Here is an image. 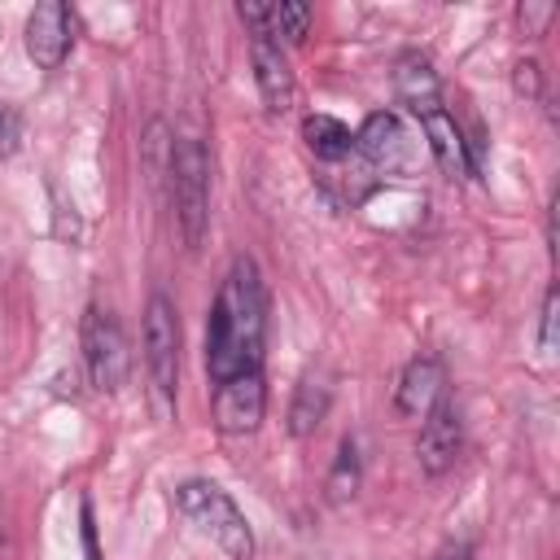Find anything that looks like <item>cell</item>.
Masks as SVG:
<instances>
[{
	"label": "cell",
	"mask_w": 560,
	"mask_h": 560,
	"mask_svg": "<svg viewBox=\"0 0 560 560\" xmlns=\"http://www.w3.org/2000/svg\"><path fill=\"white\" fill-rule=\"evenodd\" d=\"M267 346V289L254 258H232L219 298L206 319V372L210 381H228L236 372H254Z\"/></svg>",
	"instance_id": "6da1fadb"
},
{
	"label": "cell",
	"mask_w": 560,
	"mask_h": 560,
	"mask_svg": "<svg viewBox=\"0 0 560 560\" xmlns=\"http://www.w3.org/2000/svg\"><path fill=\"white\" fill-rule=\"evenodd\" d=\"M175 508L228 560H254V529H249L245 512L236 508V499L223 486H214L206 477H188V481L175 486Z\"/></svg>",
	"instance_id": "7a4b0ae2"
},
{
	"label": "cell",
	"mask_w": 560,
	"mask_h": 560,
	"mask_svg": "<svg viewBox=\"0 0 560 560\" xmlns=\"http://www.w3.org/2000/svg\"><path fill=\"white\" fill-rule=\"evenodd\" d=\"M166 184H171L179 236L188 249H197L206 241V228H210V153H206V140L197 131H179L171 140Z\"/></svg>",
	"instance_id": "3957f363"
},
{
	"label": "cell",
	"mask_w": 560,
	"mask_h": 560,
	"mask_svg": "<svg viewBox=\"0 0 560 560\" xmlns=\"http://www.w3.org/2000/svg\"><path fill=\"white\" fill-rule=\"evenodd\" d=\"M83 368L101 394H118L131 372V350H127L122 324L109 306H96V302L83 311Z\"/></svg>",
	"instance_id": "277c9868"
},
{
	"label": "cell",
	"mask_w": 560,
	"mask_h": 560,
	"mask_svg": "<svg viewBox=\"0 0 560 560\" xmlns=\"http://www.w3.org/2000/svg\"><path fill=\"white\" fill-rule=\"evenodd\" d=\"M144 368L158 398H175L179 389V315L166 293H153L144 306Z\"/></svg>",
	"instance_id": "5b68a950"
},
{
	"label": "cell",
	"mask_w": 560,
	"mask_h": 560,
	"mask_svg": "<svg viewBox=\"0 0 560 560\" xmlns=\"http://www.w3.org/2000/svg\"><path fill=\"white\" fill-rule=\"evenodd\" d=\"M262 411H267V385H262V372H236L228 381L214 385V402H210V416H214V429L228 433V438H245L262 424Z\"/></svg>",
	"instance_id": "8992f818"
},
{
	"label": "cell",
	"mask_w": 560,
	"mask_h": 560,
	"mask_svg": "<svg viewBox=\"0 0 560 560\" xmlns=\"http://www.w3.org/2000/svg\"><path fill=\"white\" fill-rule=\"evenodd\" d=\"M74 48V13L61 0H44L26 18V57L39 70H61V61Z\"/></svg>",
	"instance_id": "52a82bcc"
},
{
	"label": "cell",
	"mask_w": 560,
	"mask_h": 560,
	"mask_svg": "<svg viewBox=\"0 0 560 560\" xmlns=\"http://www.w3.org/2000/svg\"><path fill=\"white\" fill-rule=\"evenodd\" d=\"M249 61H254V83H258V96H262L267 114H289L298 105V79L289 70L284 48L271 35L249 31Z\"/></svg>",
	"instance_id": "ba28073f"
},
{
	"label": "cell",
	"mask_w": 560,
	"mask_h": 560,
	"mask_svg": "<svg viewBox=\"0 0 560 560\" xmlns=\"http://www.w3.org/2000/svg\"><path fill=\"white\" fill-rule=\"evenodd\" d=\"M464 451V420L459 407L451 398H442L424 420H420V438H416V459L429 477H442Z\"/></svg>",
	"instance_id": "9c48e42d"
},
{
	"label": "cell",
	"mask_w": 560,
	"mask_h": 560,
	"mask_svg": "<svg viewBox=\"0 0 560 560\" xmlns=\"http://www.w3.org/2000/svg\"><path fill=\"white\" fill-rule=\"evenodd\" d=\"M442 398H446V368H442V359H433V354L411 359V363L402 368V376H398V389H394L398 416L424 420Z\"/></svg>",
	"instance_id": "30bf717a"
},
{
	"label": "cell",
	"mask_w": 560,
	"mask_h": 560,
	"mask_svg": "<svg viewBox=\"0 0 560 560\" xmlns=\"http://www.w3.org/2000/svg\"><path fill=\"white\" fill-rule=\"evenodd\" d=\"M394 92H398V101H402L416 118L442 109V83H438V70H433V61H429L424 52H416V48L398 52V61H394Z\"/></svg>",
	"instance_id": "8fae6325"
},
{
	"label": "cell",
	"mask_w": 560,
	"mask_h": 560,
	"mask_svg": "<svg viewBox=\"0 0 560 560\" xmlns=\"http://www.w3.org/2000/svg\"><path fill=\"white\" fill-rule=\"evenodd\" d=\"M354 149L372 162V166H385V171H398L407 162V131H402V118L394 109H376L363 118V127L354 131Z\"/></svg>",
	"instance_id": "7c38bea8"
},
{
	"label": "cell",
	"mask_w": 560,
	"mask_h": 560,
	"mask_svg": "<svg viewBox=\"0 0 560 560\" xmlns=\"http://www.w3.org/2000/svg\"><path fill=\"white\" fill-rule=\"evenodd\" d=\"M328 407H332V376H328L324 368H311V372L298 381V389H293V402H289V433H293V438H311V433L324 424Z\"/></svg>",
	"instance_id": "4fadbf2b"
},
{
	"label": "cell",
	"mask_w": 560,
	"mask_h": 560,
	"mask_svg": "<svg viewBox=\"0 0 560 560\" xmlns=\"http://www.w3.org/2000/svg\"><path fill=\"white\" fill-rule=\"evenodd\" d=\"M420 127H424V140H429V149H433V158H438V166L446 175H472V166H468V136H464V127L446 109L424 114Z\"/></svg>",
	"instance_id": "5bb4252c"
},
{
	"label": "cell",
	"mask_w": 560,
	"mask_h": 560,
	"mask_svg": "<svg viewBox=\"0 0 560 560\" xmlns=\"http://www.w3.org/2000/svg\"><path fill=\"white\" fill-rule=\"evenodd\" d=\"M302 140L319 162H341V158L354 153V131L332 114H306L302 118Z\"/></svg>",
	"instance_id": "9a60e30c"
},
{
	"label": "cell",
	"mask_w": 560,
	"mask_h": 560,
	"mask_svg": "<svg viewBox=\"0 0 560 560\" xmlns=\"http://www.w3.org/2000/svg\"><path fill=\"white\" fill-rule=\"evenodd\" d=\"M306 26H311V4H302V0H276V4H262V22H258V31L271 35L280 48H284V44H302V39H306Z\"/></svg>",
	"instance_id": "2e32d148"
},
{
	"label": "cell",
	"mask_w": 560,
	"mask_h": 560,
	"mask_svg": "<svg viewBox=\"0 0 560 560\" xmlns=\"http://www.w3.org/2000/svg\"><path fill=\"white\" fill-rule=\"evenodd\" d=\"M359 481H363L359 442H354V438H341V442H337V459H332V468H328V477H324V494H328V503H346V499H354Z\"/></svg>",
	"instance_id": "e0dca14e"
},
{
	"label": "cell",
	"mask_w": 560,
	"mask_h": 560,
	"mask_svg": "<svg viewBox=\"0 0 560 560\" xmlns=\"http://www.w3.org/2000/svg\"><path fill=\"white\" fill-rule=\"evenodd\" d=\"M551 18H556V4H521L516 9V22L525 26V35H547V26H551Z\"/></svg>",
	"instance_id": "ac0fdd59"
},
{
	"label": "cell",
	"mask_w": 560,
	"mask_h": 560,
	"mask_svg": "<svg viewBox=\"0 0 560 560\" xmlns=\"http://www.w3.org/2000/svg\"><path fill=\"white\" fill-rule=\"evenodd\" d=\"M512 88H516L521 96L538 101V96H542V66H538V61H516V70H512Z\"/></svg>",
	"instance_id": "d6986e66"
},
{
	"label": "cell",
	"mask_w": 560,
	"mask_h": 560,
	"mask_svg": "<svg viewBox=\"0 0 560 560\" xmlns=\"http://www.w3.org/2000/svg\"><path fill=\"white\" fill-rule=\"evenodd\" d=\"M22 144V122H18V109L0 101V158H13Z\"/></svg>",
	"instance_id": "ffe728a7"
},
{
	"label": "cell",
	"mask_w": 560,
	"mask_h": 560,
	"mask_svg": "<svg viewBox=\"0 0 560 560\" xmlns=\"http://www.w3.org/2000/svg\"><path fill=\"white\" fill-rule=\"evenodd\" d=\"M556 311H560V293L547 289V298H542V332H538V346H542L547 359L556 354Z\"/></svg>",
	"instance_id": "44dd1931"
},
{
	"label": "cell",
	"mask_w": 560,
	"mask_h": 560,
	"mask_svg": "<svg viewBox=\"0 0 560 560\" xmlns=\"http://www.w3.org/2000/svg\"><path fill=\"white\" fill-rule=\"evenodd\" d=\"M433 560H472V542H468V538H455V542L438 547V556H433Z\"/></svg>",
	"instance_id": "7402d4cb"
},
{
	"label": "cell",
	"mask_w": 560,
	"mask_h": 560,
	"mask_svg": "<svg viewBox=\"0 0 560 560\" xmlns=\"http://www.w3.org/2000/svg\"><path fill=\"white\" fill-rule=\"evenodd\" d=\"M83 547H88V560H101L96 556V529H92V508L83 503Z\"/></svg>",
	"instance_id": "603a6c76"
}]
</instances>
